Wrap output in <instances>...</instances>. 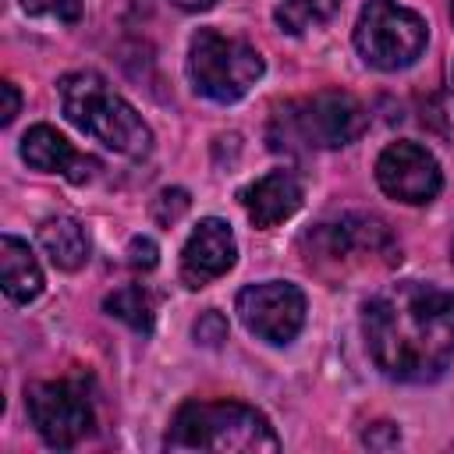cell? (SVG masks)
<instances>
[{"label": "cell", "instance_id": "cell-16", "mask_svg": "<svg viewBox=\"0 0 454 454\" xmlns=\"http://www.w3.org/2000/svg\"><path fill=\"white\" fill-rule=\"evenodd\" d=\"M103 309H106L114 319H121V323H128L131 330H138V333H149V330H153V319H156L153 294L142 291L138 284H128V287H117L114 294H106V298H103Z\"/></svg>", "mask_w": 454, "mask_h": 454}, {"label": "cell", "instance_id": "cell-5", "mask_svg": "<svg viewBox=\"0 0 454 454\" xmlns=\"http://www.w3.org/2000/svg\"><path fill=\"white\" fill-rule=\"evenodd\" d=\"M429 28L422 14L401 7L397 0H365L355 21V50L376 71H401L415 64L426 50Z\"/></svg>", "mask_w": 454, "mask_h": 454}, {"label": "cell", "instance_id": "cell-8", "mask_svg": "<svg viewBox=\"0 0 454 454\" xmlns=\"http://www.w3.org/2000/svg\"><path fill=\"white\" fill-rule=\"evenodd\" d=\"M234 309L245 330L270 344H291L305 326V294L287 280H262L241 287Z\"/></svg>", "mask_w": 454, "mask_h": 454}, {"label": "cell", "instance_id": "cell-1", "mask_svg": "<svg viewBox=\"0 0 454 454\" xmlns=\"http://www.w3.org/2000/svg\"><path fill=\"white\" fill-rule=\"evenodd\" d=\"M362 333L383 376L429 383L454 358V294L422 280L387 284L365 301Z\"/></svg>", "mask_w": 454, "mask_h": 454}, {"label": "cell", "instance_id": "cell-17", "mask_svg": "<svg viewBox=\"0 0 454 454\" xmlns=\"http://www.w3.org/2000/svg\"><path fill=\"white\" fill-rule=\"evenodd\" d=\"M340 0H280L277 4V25L291 35L305 32L309 25H319V21H330L337 14Z\"/></svg>", "mask_w": 454, "mask_h": 454}, {"label": "cell", "instance_id": "cell-7", "mask_svg": "<svg viewBox=\"0 0 454 454\" xmlns=\"http://www.w3.org/2000/svg\"><path fill=\"white\" fill-rule=\"evenodd\" d=\"M25 408L43 436L46 447L71 450L92 433V404L85 390L71 380H50V383H32L25 390Z\"/></svg>", "mask_w": 454, "mask_h": 454}, {"label": "cell", "instance_id": "cell-2", "mask_svg": "<svg viewBox=\"0 0 454 454\" xmlns=\"http://www.w3.org/2000/svg\"><path fill=\"white\" fill-rule=\"evenodd\" d=\"M57 92H60L64 117L78 131L92 135L96 142H103L121 156H131V160L149 156L153 149L149 124L124 96H117L106 85V78H99L96 71H71L57 82Z\"/></svg>", "mask_w": 454, "mask_h": 454}, {"label": "cell", "instance_id": "cell-14", "mask_svg": "<svg viewBox=\"0 0 454 454\" xmlns=\"http://www.w3.org/2000/svg\"><path fill=\"white\" fill-rule=\"evenodd\" d=\"M0 284H4L7 301H14V305H25V301L39 298V291H43V270H39L32 248L14 234L0 238Z\"/></svg>", "mask_w": 454, "mask_h": 454}, {"label": "cell", "instance_id": "cell-6", "mask_svg": "<svg viewBox=\"0 0 454 454\" xmlns=\"http://www.w3.org/2000/svg\"><path fill=\"white\" fill-rule=\"evenodd\" d=\"M280 121H284V142H301V145H316V149L351 145L369 124L365 106L351 92H340V89L316 92V96L280 110Z\"/></svg>", "mask_w": 454, "mask_h": 454}, {"label": "cell", "instance_id": "cell-23", "mask_svg": "<svg viewBox=\"0 0 454 454\" xmlns=\"http://www.w3.org/2000/svg\"><path fill=\"white\" fill-rule=\"evenodd\" d=\"M170 4H177L181 11H209L216 0H170Z\"/></svg>", "mask_w": 454, "mask_h": 454}, {"label": "cell", "instance_id": "cell-4", "mask_svg": "<svg viewBox=\"0 0 454 454\" xmlns=\"http://www.w3.org/2000/svg\"><path fill=\"white\" fill-rule=\"evenodd\" d=\"M262 74V57L245 39L199 28L188 43V78L199 96L213 103L241 99Z\"/></svg>", "mask_w": 454, "mask_h": 454}, {"label": "cell", "instance_id": "cell-15", "mask_svg": "<svg viewBox=\"0 0 454 454\" xmlns=\"http://www.w3.org/2000/svg\"><path fill=\"white\" fill-rule=\"evenodd\" d=\"M39 248L50 255L57 270H82L89 259V234L71 216H50L39 227Z\"/></svg>", "mask_w": 454, "mask_h": 454}, {"label": "cell", "instance_id": "cell-10", "mask_svg": "<svg viewBox=\"0 0 454 454\" xmlns=\"http://www.w3.org/2000/svg\"><path fill=\"white\" fill-rule=\"evenodd\" d=\"M234 259H238V241L231 223L220 216H206L181 248V280L188 287H206L209 280L223 277L234 266Z\"/></svg>", "mask_w": 454, "mask_h": 454}, {"label": "cell", "instance_id": "cell-11", "mask_svg": "<svg viewBox=\"0 0 454 454\" xmlns=\"http://www.w3.org/2000/svg\"><path fill=\"white\" fill-rule=\"evenodd\" d=\"M312 238H316V245H323V255H330L337 262H348L355 255H383V252L397 255L387 223L376 216H365V213H348L337 223H323Z\"/></svg>", "mask_w": 454, "mask_h": 454}, {"label": "cell", "instance_id": "cell-22", "mask_svg": "<svg viewBox=\"0 0 454 454\" xmlns=\"http://www.w3.org/2000/svg\"><path fill=\"white\" fill-rule=\"evenodd\" d=\"M0 96H4V106H0V121H4V124H11V121L18 117V110H21V96H18V85H14V82H4V85H0Z\"/></svg>", "mask_w": 454, "mask_h": 454}, {"label": "cell", "instance_id": "cell-25", "mask_svg": "<svg viewBox=\"0 0 454 454\" xmlns=\"http://www.w3.org/2000/svg\"><path fill=\"white\" fill-rule=\"evenodd\" d=\"M450 21H454V0H450Z\"/></svg>", "mask_w": 454, "mask_h": 454}, {"label": "cell", "instance_id": "cell-20", "mask_svg": "<svg viewBox=\"0 0 454 454\" xmlns=\"http://www.w3.org/2000/svg\"><path fill=\"white\" fill-rule=\"evenodd\" d=\"M195 340L206 344V348H216L220 340H227V319H223L216 309L202 312L199 323H195Z\"/></svg>", "mask_w": 454, "mask_h": 454}, {"label": "cell", "instance_id": "cell-21", "mask_svg": "<svg viewBox=\"0 0 454 454\" xmlns=\"http://www.w3.org/2000/svg\"><path fill=\"white\" fill-rule=\"evenodd\" d=\"M156 255L160 252H156V241L153 238H142L138 234V238L128 241V266L131 270H153L156 266Z\"/></svg>", "mask_w": 454, "mask_h": 454}, {"label": "cell", "instance_id": "cell-18", "mask_svg": "<svg viewBox=\"0 0 454 454\" xmlns=\"http://www.w3.org/2000/svg\"><path fill=\"white\" fill-rule=\"evenodd\" d=\"M25 11L32 14H53L60 21H78L82 18V0H21Z\"/></svg>", "mask_w": 454, "mask_h": 454}, {"label": "cell", "instance_id": "cell-9", "mask_svg": "<svg viewBox=\"0 0 454 454\" xmlns=\"http://www.w3.org/2000/svg\"><path fill=\"white\" fill-rule=\"evenodd\" d=\"M376 181L390 199L408 206H426L443 188L436 156L419 142H390L376 160Z\"/></svg>", "mask_w": 454, "mask_h": 454}, {"label": "cell", "instance_id": "cell-3", "mask_svg": "<svg viewBox=\"0 0 454 454\" xmlns=\"http://www.w3.org/2000/svg\"><path fill=\"white\" fill-rule=\"evenodd\" d=\"M280 447L270 419L241 401H188L177 408L167 450L216 454H273Z\"/></svg>", "mask_w": 454, "mask_h": 454}, {"label": "cell", "instance_id": "cell-12", "mask_svg": "<svg viewBox=\"0 0 454 454\" xmlns=\"http://www.w3.org/2000/svg\"><path fill=\"white\" fill-rule=\"evenodd\" d=\"M21 160L32 167V170H43V174H64L71 184H85L99 163L92 156H82L74 153V145L50 124H35L21 135V145H18Z\"/></svg>", "mask_w": 454, "mask_h": 454}, {"label": "cell", "instance_id": "cell-24", "mask_svg": "<svg viewBox=\"0 0 454 454\" xmlns=\"http://www.w3.org/2000/svg\"><path fill=\"white\" fill-rule=\"evenodd\" d=\"M450 262H454V241H450Z\"/></svg>", "mask_w": 454, "mask_h": 454}, {"label": "cell", "instance_id": "cell-13", "mask_svg": "<svg viewBox=\"0 0 454 454\" xmlns=\"http://www.w3.org/2000/svg\"><path fill=\"white\" fill-rule=\"evenodd\" d=\"M238 199H241L252 227L270 231V227H277V223H284L287 216L298 213V206H301V184H298V177L291 170H270L259 181L245 184Z\"/></svg>", "mask_w": 454, "mask_h": 454}, {"label": "cell", "instance_id": "cell-19", "mask_svg": "<svg viewBox=\"0 0 454 454\" xmlns=\"http://www.w3.org/2000/svg\"><path fill=\"white\" fill-rule=\"evenodd\" d=\"M188 209V192H181V188H167L160 199H156V206H153V216L163 223V227H170L181 213Z\"/></svg>", "mask_w": 454, "mask_h": 454}]
</instances>
